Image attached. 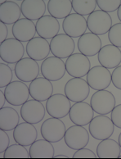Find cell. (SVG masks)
I'll use <instances>...</instances> for the list:
<instances>
[{"label":"cell","mask_w":121,"mask_h":159,"mask_svg":"<svg viewBox=\"0 0 121 159\" xmlns=\"http://www.w3.org/2000/svg\"><path fill=\"white\" fill-rule=\"evenodd\" d=\"M72 8L76 13L81 16H89L95 11L97 1L95 0H72Z\"/></svg>","instance_id":"cell-31"},{"label":"cell","mask_w":121,"mask_h":159,"mask_svg":"<svg viewBox=\"0 0 121 159\" xmlns=\"http://www.w3.org/2000/svg\"><path fill=\"white\" fill-rule=\"evenodd\" d=\"M25 54V47L21 41L15 38H9L0 44V57L9 64L17 63Z\"/></svg>","instance_id":"cell-1"},{"label":"cell","mask_w":121,"mask_h":159,"mask_svg":"<svg viewBox=\"0 0 121 159\" xmlns=\"http://www.w3.org/2000/svg\"><path fill=\"white\" fill-rule=\"evenodd\" d=\"M111 82L115 88L121 90V66L115 67L111 73Z\"/></svg>","instance_id":"cell-38"},{"label":"cell","mask_w":121,"mask_h":159,"mask_svg":"<svg viewBox=\"0 0 121 159\" xmlns=\"http://www.w3.org/2000/svg\"><path fill=\"white\" fill-rule=\"evenodd\" d=\"M30 158H53L55 150L52 143L46 139H39L30 145Z\"/></svg>","instance_id":"cell-27"},{"label":"cell","mask_w":121,"mask_h":159,"mask_svg":"<svg viewBox=\"0 0 121 159\" xmlns=\"http://www.w3.org/2000/svg\"><path fill=\"white\" fill-rule=\"evenodd\" d=\"M46 108L42 102L35 99L28 100L21 107V116L24 121L33 125L39 124L44 118Z\"/></svg>","instance_id":"cell-15"},{"label":"cell","mask_w":121,"mask_h":159,"mask_svg":"<svg viewBox=\"0 0 121 159\" xmlns=\"http://www.w3.org/2000/svg\"><path fill=\"white\" fill-rule=\"evenodd\" d=\"M21 10L25 18L39 20L45 14L46 3L43 0H24L21 4Z\"/></svg>","instance_id":"cell-25"},{"label":"cell","mask_w":121,"mask_h":159,"mask_svg":"<svg viewBox=\"0 0 121 159\" xmlns=\"http://www.w3.org/2000/svg\"><path fill=\"white\" fill-rule=\"evenodd\" d=\"M54 158H69V157L66 155H57L54 157Z\"/></svg>","instance_id":"cell-43"},{"label":"cell","mask_w":121,"mask_h":159,"mask_svg":"<svg viewBox=\"0 0 121 159\" xmlns=\"http://www.w3.org/2000/svg\"><path fill=\"white\" fill-rule=\"evenodd\" d=\"M38 138V131L33 124L22 122L19 124L13 130V139L16 143L23 146H30Z\"/></svg>","instance_id":"cell-22"},{"label":"cell","mask_w":121,"mask_h":159,"mask_svg":"<svg viewBox=\"0 0 121 159\" xmlns=\"http://www.w3.org/2000/svg\"><path fill=\"white\" fill-rule=\"evenodd\" d=\"M21 15V7L16 2L5 1L0 5V20L6 25H14L20 20Z\"/></svg>","instance_id":"cell-26"},{"label":"cell","mask_w":121,"mask_h":159,"mask_svg":"<svg viewBox=\"0 0 121 159\" xmlns=\"http://www.w3.org/2000/svg\"><path fill=\"white\" fill-rule=\"evenodd\" d=\"M20 116L12 107H4L0 109V129L11 131L19 125Z\"/></svg>","instance_id":"cell-29"},{"label":"cell","mask_w":121,"mask_h":159,"mask_svg":"<svg viewBox=\"0 0 121 159\" xmlns=\"http://www.w3.org/2000/svg\"><path fill=\"white\" fill-rule=\"evenodd\" d=\"M43 77L50 81H57L64 77L66 74V63L57 57H48L43 61L40 66Z\"/></svg>","instance_id":"cell-9"},{"label":"cell","mask_w":121,"mask_h":159,"mask_svg":"<svg viewBox=\"0 0 121 159\" xmlns=\"http://www.w3.org/2000/svg\"><path fill=\"white\" fill-rule=\"evenodd\" d=\"M30 153L25 146L16 143L11 144L3 153V158H29Z\"/></svg>","instance_id":"cell-32"},{"label":"cell","mask_w":121,"mask_h":159,"mask_svg":"<svg viewBox=\"0 0 121 159\" xmlns=\"http://www.w3.org/2000/svg\"><path fill=\"white\" fill-rule=\"evenodd\" d=\"M97 59L101 66L107 69H115L121 63V51L113 44H106L99 51Z\"/></svg>","instance_id":"cell-19"},{"label":"cell","mask_w":121,"mask_h":159,"mask_svg":"<svg viewBox=\"0 0 121 159\" xmlns=\"http://www.w3.org/2000/svg\"><path fill=\"white\" fill-rule=\"evenodd\" d=\"M71 107V100L62 93L53 94L46 102V111L51 117L55 118L66 117L70 112Z\"/></svg>","instance_id":"cell-10"},{"label":"cell","mask_w":121,"mask_h":159,"mask_svg":"<svg viewBox=\"0 0 121 159\" xmlns=\"http://www.w3.org/2000/svg\"><path fill=\"white\" fill-rule=\"evenodd\" d=\"M108 39L111 44L121 48V22L112 25L108 32Z\"/></svg>","instance_id":"cell-34"},{"label":"cell","mask_w":121,"mask_h":159,"mask_svg":"<svg viewBox=\"0 0 121 159\" xmlns=\"http://www.w3.org/2000/svg\"><path fill=\"white\" fill-rule=\"evenodd\" d=\"M66 69V72L73 78H83L91 69V62L87 56L76 52L67 58Z\"/></svg>","instance_id":"cell-4"},{"label":"cell","mask_w":121,"mask_h":159,"mask_svg":"<svg viewBox=\"0 0 121 159\" xmlns=\"http://www.w3.org/2000/svg\"><path fill=\"white\" fill-rule=\"evenodd\" d=\"M97 5L100 10L106 12H112L118 10L121 5L120 0H97Z\"/></svg>","instance_id":"cell-35"},{"label":"cell","mask_w":121,"mask_h":159,"mask_svg":"<svg viewBox=\"0 0 121 159\" xmlns=\"http://www.w3.org/2000/svg\"><path fill=\"white\" fill-rule=\"evenodd\" d=\"M72 3L70 0H50L48 2V11L56 19L66 18L71 14Z\"/></svg>","instance_id":"cell-30"},{"label":"cell","mask_w":121,"mask_h":159,"mask_svg":"<svg viewBox=\"0 0 121 159\" xmlns=\"http://www.w3.org/2000/svg\"><path fill=\"white\" fill-rule=\"evenodd\" d=\"M120 152L119 143L110 138L101 140L97 147V156L98 158H119Z\"/></svg>","instance_id":"cell-28"},{"label":"cell","mask_w":121,"mask_h":159,"mask_svg":"<svg viewBox=\"0 0 121 159\" xmlns=\"http://www.w3.org/2000/svg\"><path fill=\"white\" fill-rule=\"evenodd\" d=\"M115 98L113 93L106 90H98L93 94L90 99V105L94 112L99 115H107L115 107Z\"/></svg>","instance_id":"cell-8"},{"label":"cell","mask_w":121,"mask_h":159,"mask_svg":"<svg viewBox=\"0 0 121 159\" xmlns=\"http://www.w3.org/2000/svg\"><path fill=\"white\" fill-rule=\"evenodd\" d=\"M87 20L84 16L77 13L70 14L64 19L62 23V29L65 34L71 38L81 37L87 30Z\"/></svg>","instance_id":"cell-17"},{"label":"cell","mask_w":121,"mask_h":159,"mask_svg":"<svg viewBox=\"0 0 121 159\" xmlns=\"http://www.w3.org/2000/svg\"><path fill=\"white\" fill-rule=\"evenodd\" d=\"M40 71L39 66L35 60L30 57H23L16 64L14 72L16 78L22 82H32L38 78Z\"/></svg>","instance_id":"cell-13"},{"label":"cell","mask_w":121,"mask_h":159,"mask_svg":"<svg viewBox=\"0 0 121 159\" xmlns=\"http://www.w3.org/2000/svg\"><path fill=\"white\" fill-rule=\"evenodd\" d=\"M10 146V139L8 134L5 130L1 129L0 131V153H2L6 151Z\"/></svg>","instance_id":"cell-39"},{"label":"cell","mask_w":121,"mask_h":159,"mask_svg":"<svg viewBox=\"0 0 121 159\" xmlns=\"http://www.w3.org/2000/svg\"><path fill=\"white\" fill-rule=\"evenodd\" d=\"M115 125L111 119L105 115H99L89 123V133L97 140L109 139L114 133Z\"/></svg>","instance_id":"cell-2"},{"label":"cell","mask_w":121,"mask_h":159,"mask_svg":"<svg viewBox=\"0 0 121 159\" xmlns=\"http://www.w3.org/2000/svg\"><path fill=\"white\" fill-rule=\"evenodd\" d=\"M87 26L91 33L103 35L110 30L112 19L110 14L102 10H95L87 18Z\"/></svg>","instance_id":"cell-7"},{"label":"cell","mask_w":121,"mask_h":159,"mask_svg":"<svg viewBox=\"0 0 121 159\" xmlns=\"http://www.w3.org/2000/svg\"><path fill=\"white\" fill-rule=\"evenodd\" d=\"M76 43L71 38L66 34H58L50 42L51 52L54 57L61 59L68 58L74 53Z\"/></svg>","instance_id":"cell-12"},{"label":"cell","mask_w":121,"mask_h":159,"mask_svg":"<svg viewBox=\"0 0 121 159\" xmlns=\"http://www.w3.org/2000/svg\"><path fill=\"white\" fill-rule=\"evenodd\" d=\"M73 158H97V155L92 150L83 148L81 149L76 150V152L73 155Z\"/></svg>","instance_id":"cell-37"},{"label":"cell","mask_w":121,"mask_h":159,"mask_svg":"<svg viewBox=\"0 0 121 159\" xmlns=\"http://www.w3.org/2000/svg\"><path fill=\"white\" fill-rule=\"evenodd\" d=\"M93 116L94 111L91 105L85 102H75V104L71 106L69 112L71 122L82 126L89 125L93 118Z\"/></svg>","instance_id":"cell-16"},{"label":"cell","mask_w":121,"mask_h":159,"mask_svg":"<svg viewBox=\"0 0 121 159\" xmlns=\"http://www.w3.org/2000/svg\"><path fill=\"white\" fill-rule=\"evenodd\" d=\"M50 52V44L47 39L42 37H34L26 44V53L28 57L35 61L45 60L48 57Z\"/></svg>","instance_id":"cell-20"},{"label":"cell","mask_w":121,"mask_h":159,"mask_svg":"<svg viewBox=\"0 0 121 159\" xmlns=\"http://www.w3.org/2000/svg\"><path fill=\"white\" fill-rule=\"evenodd\" d=\"M64 92L71 102H84L90 93V86L83 78H72L66 82Z\"/></svg>","instance_id":"cell-3"},{"label":"cell","mask_w":121,"mask_h":159,"mask_svg":"<svg viewBox=\"0 0 121 159\" xmlns=\"http://www.w3.org/2000/svg\"><path fill=\"white\" fill-rule=\"evenodd\" d=\"M66 146L73 150L85 148L89 142V134L82 125H72L66 129L64 136Z\"/></svg>","instance_id":"cell-11"},{"label":"cell","mask_w":121,"mask_h":159,"mask_svg":"<svg viewBox=\"0 0 121 159\" xmlns=\"http://www.w3.org/2000/svg\"><path fill=\"white\" fill-rule=\"evenodd\" d=\"M8 30H7V25L3 22H0V41L1 43L7 39Z\"/></svg>","instance_id":"cell-40"},{"label":"cell","mask_w":121,"mask_h":159,"mask_svg":"<svg viewBox=\"0 0 121 159\" xmlns=\"http://www.w3.org/2000/svg\"><path fill=\"white\" fill-rule=\"evenodd\" d=\"M119 146H120V148H121V132H120V134H119Z\"/></svg>","instance_id":"cell-44"},{"label":"cell","mask_w":121,"mask_h":159,"mask_svg":"<svg viewBox=\"0 0 121 159\" xmlns=\"http://www.w3.org/2000/svg\"><path fill=\"white\" fill-rule=\"evenodd\" d=\"M110 113H111L110 119L112 122L114 123L115 126L121 129V104L115 106Z\"/></svg>","instance_id":"cell-36"},{"label":"cell","mask_w":121,"mask_h":159,"mask_svg":"<svg viewBox=\"0 0 121 159\" xmlns=\"http://www.w3.org/2000/svg\"><path fill=\"white\" fill-rule=\"evenodd\" d=\"M119 158H121V155H120V156H119Z\"/></svg>","instance_id":"cell-45"},{"label":"cell","mask_w":121,"mask_h":159,"mask_svg":"<svg viewBox=\"0 0 121 159\" xmlns=\"http://www.w3.org/2000/svg\"><path fill=\"white\" fill-rule=\"evenodd\" d=\"M13 77L12 70L8 65L0 64V88L7 87L11 82Z\"/></svg>","instance_id":"cell-33"},{"label":"cell","mask_w":121,"mask_h":159,"mask_svg":"<svg viewBox=\"0 0 121 159\" xmlns=\"http://www.w3.org/2000/svg\"><path fill=\"white\" fill-rule=\"evenodd\" d=\"M87 82L90 88L94 90H104L111 83V73L104 66H95L88 73Z\"/></svg>","instance_id":"cell-14"},{"label":"cell","mask_w":121,"mask_h":159,"mask_svg":"<svg viewBox=\"0 0 121 159\" xmlns=\"http://www.w3.org/2000/svg\"><path fill=\"white\" fill-rule=\"evenodd\" d=\"M4 94L6 100L12 106H22L27 102L30 97L29 87L21 80H15L11 82L7 87H5Z\"/></svg>","instance_id":"cell-5"},{"label":"cell","mask_w":121,"mask_h":159,"mask_svg":"<svg viewBox=\"0 0 121 159\" xmlns=\"http://www.w3.org/2000/svg\"><path fill=\"white\" fill-rule=\"evenodd\" d=\"M77 45L80 52L87 57H93L98 54L99 51L102 48V40L98 35L91 32L85 33L80 37Z\"/></svg>","instance_id":"cell-21"},{"label":"cell","mask_w":121,"mask_h":159,"mask_svg":"<svg viewBox=\"0 0 121 159\" xmlns=\"http://www.w3.org/2000/svg\"><path fill=\"white\" fill-rule=\"evenodd\" d=\"M29 90L30 97L33 99L44 102L53 95V86L49 80L44 77H38L30 82Z\"/></svg>","instance_id":"cell-18"},{"label":"cell","mask_w":121,"mask_h":159,"mask_svg":"<svg viewBox=\"0 0 121 159\" xmlns=\"http://www.w3.org/2000/svg\"><path fill=\"white\" fill-rule=\"evenodd\" d=\"M117 16H118V18L121 21V5L119 6V7L117 10Z\"/></svg>","instance_id":"cell-42"},{"label":"cell","mask_w":121,"mask_h":159,"mask_svg":"<svg viewBox=\"0 0 121 159\" xmlns=\"http://www.w3.org/2000/svg\"><path fill=\"white\" fill-rule=\"evenodd\" d=\"M35 26L39 36L45 39H53L58 34L60 30V23L58 20L50 15H45L37 20Z\"/></svg>","instance_id":"cell-23"},{"label":"cell","mask_w":121,"mask_h":159,"mask_svg":"<svg viewBox=\"0 0 121 159\" xmlns=\"http://www.w3.org/2000/svg\"><path fill=\"white\" fill-rule=\"evenodd\" d=\"M66 131L65 123L55 117H50L45 120L40 127L43 138L51 143H57L64 139Z\"/></svg>","instance_id":"cell-6"},{"label":"cell","mask_w":121,"mask_h":159,"mask_svg":"<svg viewBox=\"0 0 121 159\" xmlns=\"http://www.w3.org/2000/svg\"><path fill=\"white\" fill-rule=\"evenodd\" d=\"M6 101H7V100H6V97H5L4 92L0 91V107H1V108L3 107Z\"/></svg>","instance_id":"cell-41"},{"label":"cell","mask_w":121,"mask_h":159,"mask_svg":"<svg viewBox=\"0 0 121 159\" xmlns=\"http://www.w3.org/2000/svg\"><path fill=\"white\" fill-rule=\"evenodd\" d=\"M36 26L33 22L26 18H21L16 21L11 28V33L15 39L22 42H29L34 38L36 34Z\"/></svg>","instance_id":"cell-24"}]
</instances>
